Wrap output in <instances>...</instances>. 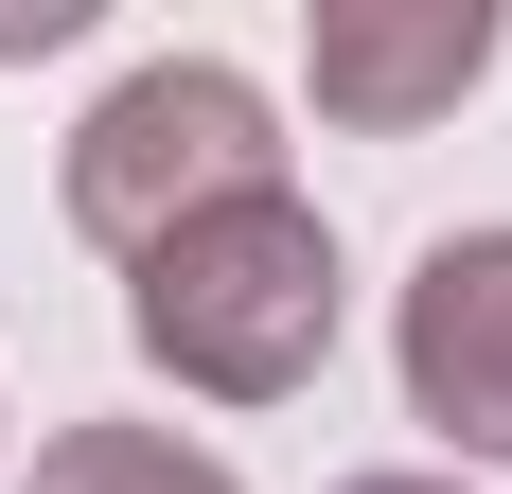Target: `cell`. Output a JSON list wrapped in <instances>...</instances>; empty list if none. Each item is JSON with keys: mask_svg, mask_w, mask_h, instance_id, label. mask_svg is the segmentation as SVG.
Listing matches in <instances>:
<instances>
[{"mask_svg": "<svg viewBox=\"0 0 512 494\" xmlns=\"http://www.w3.org/2000/svg\"><path fill=\"white\" fill-rule=\"evenodd\" d=\"M124 336H142L195 406H283V389H318V353H336V230H318L301 195L195 212V230L142 247Z\"/></svg>", "mask_w": 512, "mask_h": 494, "instance_id": "1", "label": "cell"}, {"mask_svg": "<svg viewBox=\"0 0 512 494\" xmlns=\"http://www.w3.org/2000/svg\"><path fill=\"white\" fill-rule=\"evenodd\" d=\"M230 195H283V124H265V89L212 71V53H159V71H124V89L71 124V230L124 247V265H142L159 230L230 212Z\"/></svg>", "mask_w": 512, "mask_h": 494, "instance_id": "2", "label": "cell"}, {"mask_svg": "<svg viewBox=\"0 0 512 494\" xmlns=\"http://www.w3.org/2000/svg\"><path fill=\"white\" fill-rule=\"evenodd\" d=\"M407 406L460 459H512V230H442L407 265Z\"/></svg>", "mask_w": 512, "mask_h": 494, "instance_id": "3", "label": "cell"}, {"mask_svg": "<svg viewBox=\"0 0 512 494\" xmlns=\"http://www.w3.org/2000/svg\"><path fill=\"white\" fill-rule=\"evenodd\" d=\"M318 106L336 124H371V142H407V124H442V106L495 71V0H336L301 36Z\"/></svg>", "mask_w": 512, "mask_h": 494, "instance_id": "4", "label": "cell"}, {"mask_svg": "<svg viewBox=\"0 0 512 494\" xmlns=\"http://www.w3.org/2000/svg\"><path fill=\"white\" fill-rule=\"evenodd\" d=\"M18 494H230V459L177 442V424H53Z\"/></svg>", "mask_w": 512, "mask_h": 494, "instance_id": "5", "label": "cell"}, {"mask_svg": "<svg viewBox=\"0 0 512 494\" xmlns=\"http://www.w3.org/2000/svg\"><path fill=\"white\" fill-rule=\"evenodd\" d=\"M354 494H460V477H354Z\"/></svg>", "mask_w": 512, "mask_h": 494, "instance_id": "6", "label": "cell"}]
</instances>
